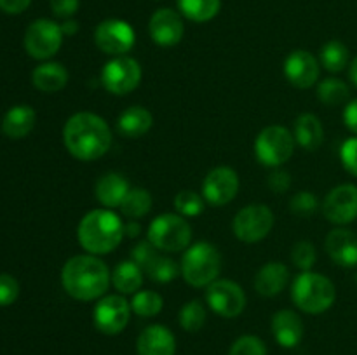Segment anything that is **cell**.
<instances>
[{
	"mask_svg": "<svg viewBox=\"0 0 357 355\" xmlns=\"http://www.w3.org/2000/svg\"><path fill=\"white\" fill-rule=\"evenodd\" d=\"M149 33L160 47H173L183 38L185 26L180 14L173 9H159L152 14L149 23Z\"/></svg>",
	"mask_w": 357,
	"mask_h": 355,
	"instance_id": "cell-17",
	"label": "cell"
},
{
	"mask_svg": "<svg viewBox=\"0 0 357 355\" xmlns=\"http://www.w3.org/2000/svg\"><path fill=\"white\" fill-rule=\"evenodd\" d=\"M356 282H357V275H356Z\"/></svg>",
	"mask_w": 357,
	"mask_h": 355,
	"instance_id": "cell-49",
	"label": "cell"
},
{
	"mask_svg": "<svg viewBox=\"0 0 357 355\" xmlns=\"http://www.w3.org/2000/svg\"><path fill=\"white\" fill-rule=\"evenodd\" d=\"M272 228H274V212L264 204L246 205L234 216L232 232L241 242H260L271 233Z\"/></svg>",
	"mask_w": 357,
	"mask_h": 355,
	"instance_id": "cell-8",
	"label": "cell"
},
{
	"mask_svg": "<svg viewBox=\"0 0 357 355\" xmlns=\"http://www.w3.org/2000/svg\"><path fill=\"white\" fill-rule=\"evenodd\" d=\"M63 37L61 24L51 19H37L26 28L24 49L33 59H49L59 51Z\"/></svg>",
	"mask_w": 357,
	"mask_h": 355,
	"instance_id": "cell-10",
	"label": "cell"
},
{
	"mask_svg": "<svg viewBox=\"0 0 357 355\" xmlns=\"http://www.w3.org/2000/svg\"><path fill=\"white\" fill-rule=\"evenodd\" d=\"M323 214L330 223L344 226L357 219V187L345 183L338 184L323 202Z\"/></svg>",
	"mask_w": 357,
	"mask_h": 355,
	"instance_id": "cell-15",
	"label": "cell"
},
{
	"mask_svg": "<svg viewBox=\"0 0 357 355\" xmlns=\"http://www.w3.org/2000/svg\"><path fill=\"white\" fill-rule=\"evenodd\" d=\"M135 30L128 21L105 19L94 30V44L101 52L108 56H126L135 45Z\"/></svg>",
	"mask_w": 357,
	"mask_h": 355,
	"instance_id": "cell-12",
	"label": "cell"
},
{
	"mask_svg": "<svg viewBox=\"0 0 357 355\" xmlns=\"http://www.w3.org/2000/svg\"><path fill=\"white\" fill-rule=\"evenodd\" d=\"M138 355H174L176 340L171 329L160 324H152L139 333L136 340Z\"/></svg>",
	"mask_w": 357,
	"mask_h": 355,
	"instance_id": "cell-19",
	"label": "cell"
},
{
	"mask_svg": "<svg viewBox=\"0 0 357 355\" xmlns=\"http://www.w3.org/2000/svg\"><path fill=\"white\" fill-rule=\"evenodd\" d=\"M316 247L309 240H300L291 249V261L296 268L302 271H310V268L316 265Z\"/></svg>",
	"mask_w": 357,
	"mask_h": 355,
	"instance_id": "cell-36",
	"label": "cell"
},
{
	"mask_svg": "<svg viewBox=\"0 0 357 355\" xmlns=\"http://www.w3.org/2000/svg\"><path fill=\"white\" fill-rule=\"evenodd\" d=\"M162 296L155 291H138L135 292L131 299V310L138 317H143V319L159 315L162 312Z\"/></svg>",
	"mask_w": 357,
	"mask_h": 355,
	"instance_id": "cell-33",
	"label": "cell"
},
{
	"mask_svg": "<svg viewBox=\"0 0 357 355\" xmlns=\"http://www.w3.org/2000/svg\"><path fill=\"white\" fill-rule=\"evenodd\" d=\"M63 143L70 155L91 162L101 159L110 150L112 132L103 117L91 111H79L66 120Z\"/></svg>",
	"mask_w": 357,
	"mask_h": 355,
	"instance_id": "cell-1",
	"label": "cell"
},
{
	"mask_svg": "<svg viewBox=\"0 0 357 355\" xmlns=\"http://www.w3.org/2000/svg\"><path fill=\"white\" fill-rule=\"evenodd\" d=\"M289 284V270L284 263L271 261L264 265L255 275V289L260 296L265 298H274L281 294Z\"/></svg>",
	"mask_w": 357,
	"mask_h": 355,
	"instance_id": "cell-21",
	"label": "cell"
},
{
	"mask_svg": "<svg viewBox=\"0 0 357 355\" xmlns=\"http://www.w3.org/2000/svg\"><path fill=\"white\" fill-rule=\"evenodd\" d=\"M305 327L302 317L293 310H279L272 317V334L284 348H295L302 341Z\"/></svg>",
	"mask_w": 357,
	"mask_h": 355,
	"instance_id": "cell-20",
	"label": "cell"
},
{
	"mask_svg": "<svg viewBox=\"0 0 357 355\" xmlns=\"http://www.w3.org/2000/svg\"><path fill=\"white\" fill-rule=\"evenodd\" d=\"M267 184L274 194H284V191H288V188L291 187V176H289V173H286V171L275 169L274 173L268 176Z\"/></svg>",
	"mask_w": 357,
	"mask_h": 355,
	"instance_id": "cell-42",
	"label": "cell"
},
{
	"mask_svg": "<svg viewBox=\"0 0 357 355\" xmlns=\"http://www.w3.org/2000/svg\"><path fill=\"white\" fill-rule=\"evenodd\" d=\"M291 298L302 312L317 315L333 306L337 299V289L326 275L316 274V271H302L293 281Z\"/></svg>",
	"mask_w": 357,
	"mask_h": 355,
	"instance_id": "cell-4",
	"label": "cell"
},
{
	"mask_svg": "<svg viewBox=\"0 0 357 355\" xmlns=\"http://www.w3.org/2000/svg\"><path fill=\"white\" fill-rule=\"evenodd\" d=\"M131 312V303L126 301L124 296H105L96 303L93 310L94 327L107 336H115L126 329Z\"/></svg>",
	"mask_w": 357,
	"mask_h": 355,
	"instance_id": "cell-11",
	"label": "cell"
},
{
	"mask_svg": "<svg viewBox=\"0 0 357 355\" xmlns=\"http://www.w3.org/2000/svg\"><path fill=\"white\" fill-rule=\"evenodd\" d=\"M146 235L159 251L180 253L190 247L192 226L183 216L166 212V214H159L150 223Z\"/></svg>",
	"mask_w": 357,
	"mask_h": 355,
	"instance_id": "cell-6",
	"label": "cell"
},
{
	"mask_svg": "<svg viewBox=\"0 0 357 355\" xmlns=\"http://www.w3.org/2000/svg\"><path fill=\"white\" fill-rule=\"evenodd\" d=\"M77 30H79V24H77V21H73L72 17H70V19H66L65 23L61 24L63 35H75Z\"/></svg>",
	"mask_w": 357,
	"mask_h": 355,
	"instance_id": "cell-47",
	"label": "cell"
},
{
	"mask_svg": "<svg viewBox=\"0 0 357 355\" xmlns=\"http://www.w3.org/2000/svg\"><path fill=\"white\" fill-rule=\"evenodd\" d=\"M152 209V195L145 188H131L121 204V211L126 218L139 219Z\"/></svg>",
	"mask_w": 357,
	"mask_h": 355,
	"instance_id": "cell-29",
	"label": "cell"
},
{
	"mask_svg": "<svg viewBox=\"0 0 357 355\" xmlns=\"http://www.w3.org/2000/svg\"><path fill=\"white\" fill-rule=\"evenodd\" d=\"M319 209V202L312 191H298L289 200V211L298 218H309Z\"/></svg>",
	"mask_w": 357,
	"mask_h": 355,
	"instance_id": "cell-37",
	"label": "cell"
},
{
	"mask_svg": "<svg viewBox=\"0 0 357 355\" xmlns=\"http://www.w3.org/2000/svg\"><path fill=\"white\" fill-rule=\"evenodd\" d=\"M349 77H351L352 84L357 87V56L354 59H352L351 66H349Z\"/></svg>",
	"mask_w": 357,
	"mask_h": 355,
	"instance_id": "cell-48",
	"label": "cell"
},
{
	"mask_svg": "<svg viewBox=\"0 0 357 355\" xmlns=\"http://www.w3.org/2000/svg\"><path fill=\"white\" fill-rule=\"evenodd\" d=\"M321 65L331 73L344 72L345 66L349 65V49L344 42L330 40L321 49Z\"/></svg>",
	"mask_w": 357,
	"mask_h": 355,
	"instance_id": "cell-30",
	"label": "cell"
},
{
	"mask_svg": "<svg viewBox=\"0 0 357 355\" xmlns=\"http://www.w3.org/2000/svg\"><path fill=\"white\" fill-rule=\"evenodd\" d=\"M142 75V66L135 58L117 56L105 63L101 70V84L110 94L126 96L139 86Z\"/></svg>",
	"mask_w": 357,
	"mask_h": 355,
	"instance_id": "cell-9",
	"label": "cell"
},
{
	"mask_svg": "<svg viewBox=\"0 0 357 355\" xmlns=\"http://www.w3.org/2000/svg\"><path fill=\"white\" fill-rule=\"evenodd\" d=\"M204 197L192 190H181L174 197V209L183 218H195V216H199L204 211Z\"/></svg>",
	"mask_w": 357,
	"mask_h": 355,
	"instance_id": "cell-34",
	"label": "cell"
},
{
	"mask_svg": "<svg viewBox=\"0 0 357 355\" xmlns=\"http://www.w3.org/2000/svg\"><path fill=\"white\" fill-rule=\"evenodd\" d=\"M319 61L314 54L303 49H296L286 58L284 77L296 89H309L319 79Z\"/></svg>",
	"mask_w": 357,
	"mask_h": 355,
	"instance_id": "cell-16",
	"label": "cell"
},
{
	"mask_svg": "<svg viewBox=\"0 0 357 355\" xmlns=\"http://www.w3.org/2000/svg\"><path fill=\"white\" fill-rule=\"evenodd\" d=\"M178 274H180V267H178L176 261L173 258L162 256V254L145 271V275H149L153 282H159V284H167V282L174 281Z\"/></svg>",
	"mask_w": 357,
	"mask_h": 355,
	"instance_id": "cell-35",
	"label": "cell"
},
{
	"mask_svg": "<svg viewBox=\"0 0 357 355\" xmlns=\"http://www.w3.org/2000/svg\"><path fill=\"white\" fill-rule=\"evenodd\" d=\"M344 122H345V125H347L349 131L357 134V97L356 100H352L351 103L345 106Z\"/></svg>",
	"mask_w": 357,
	"mask_h": 355,
	"instance_id": "cell-44",
	"label": "cell"
},
{
	"mask_svg": "<svg viewBox=\"0 0 357 355\" xmlns=\"http://www.w3.org/2000/svg\"><path fill=\"white\" fill-rule=\"evenodd\" d=\"M206 301L216 315L234 319L243 313L244 306H246V294L237 282L216 278L206 289Z\"/></svg>",
	"mask_w": 357,
	"mask_h": 355,
	"instance_id": "cell-13",
	"label": "cell"
},
{
	"mask_svg": "<svg viewBox=\"0 0 357 355\" xmlns=\"http://www.w3.org/2000/svg\"><path fill=\"white\" fill-rule=\"evenodd\" d=\"M351 97V89L340 79H324L317 86V100L326 106H340Z\"/></svg>",
	"mask_w": 357,
	"mask_h": 355,
	"instance_id": "cell-31",
	"label": "cell"
},
{
	"mask_svg": "<svg viewBox=\"0 0 357 355\" xmlns=\"http://www.w3.org/2000/svg\"><path fill=\"white\" fill-rule=\"evenodd\" d=\"M328 256L338 267L354 268L357 267V233L347 228L331 230L324 240Z\"/></svg>",
	"mask_w": 357,
	"mask_h": 355,
	"instance_id": "cell-18",
	"label": "cell"
},
{
	"mask_svg": "<svg viewBox=\"0 0 357 355\" xmlns=\"http://www.w3.org/2000/svg\"><path fill=\"white\" fill-rule=\"evenodd\" d=\"M131 190L128 180L119 173H105L94 187V195L98 202L107 209L121 207L122 200L126 198L128 191Z\"/></svg>",
	"mask_w": 357,
	"mask_h": 355,
	"instance_id": "cell-22",
	"label": "cell"
},
{
	"mask_svg": "<svg viewBox=\"0 0 357 355\" xmlns=\"http://www.w3.org/2000/svg\"><path fill=\"white\" fill-rule=\"evenodd\" d=\"M31 0H0V9L7 14H20L30 6Z\"/></svg>",
	"mask_w": 357,
	"mask_h": 355,
	"instance_id": "cell-45",
	"label": "cell"
},
{
	"mask_svg": "<svg viewBox=\"0 0 357 355\" xmlns=\"http://www.w3.org/2000/svg\"><path fill=\"white\" fill-rule=\"evenodd\" d=\"M237 194H239V176L232 167H215L202 181V197L213 207H223L230 204Z\"/></svg>",
	"mask_w": 357,
	"mask_h": 355,
	"instance_id": "cell-14",
	"label": "cell"
},
{
	"mask_svg": "<svg viewBox=\"0 0 357 355\" xmlns=\"http://www.w3.org/2000/svg\"><path fill=\"white\" fill-rule=\"evenodd\" d=\"M80 0H51V9L54 16L70 19L79 10Z\"/></svg>",
	"mask_w": 357,
	"mask_h": 355,
	"instance_id": "cell-43",
	"label": "cell"
},
{
	"mask_svg": "<svg viewBox=\"0 0 357 355\" xmlns=\"http://www.w3.org/2000/svg\"><path fill=\"white\" fill-rule=\"evenodd\" d=\"M229 355H267V347L264 341L253 334H244L237 338L230 347Z\"/></svg>",
	"mask_w": 357,
	"mask_h": 355,
	"instance_id": "cell-38",
	"label": "cell"
},
{
	"mask_svg": "<svg viewBox=\"0 0 357 355\" xmlns=\"http://www.w3.org/2000/svg\"><path fill=\"white\" fill-rule=\"evenodd\" d=\"M124 223L112 209H94L79 223L77 239L79 244L94 256L108 254L121 246L124 239Z\"/></svg>",
	"mask_w": 357,
	"mask_h": 355,
	"instance_id": "cell-3",
	"label": "cell"
},
{
	"mask_svg": "<svg viewBox=\"0 0 357 355\" xmlns=\"http://www.w3.org/2000/svg\"><path fill=\"white\" fill-rule=\"evenodd\" d=\"M37 122V113L28 104H16L2 120V132L10 139H21L31 132Z\"/></svg>",
	"mask_w": 357,
	"mask_h": 355,
	"instance_id": "cell-24",
	"label": "cell"
},
{
	"mask_svg": "<svg viewBox=\"0 0 357 355\" xmlns=\"http://www.w3.org/2000/svg\"><path fill=\"white\" fill-rule=\"evenodd\" d=\"M124 232L129 239H136L142 233V226H139V223L136 219H131V221H128L124 225Z\"/></svg>",
	"mask_w": 357,
	"mask_h": 355,
	"instance_id": "cell-46",
	"label": "cell"
},
{
	"mask_svg": "<svg viewBox=\"0 0 357 355\" xmlns=\"http://www.w3.org/2000/svg\"><path fill=\"white\" fill-rule=\"evenodd\" d=\"M152 125L153 115L145 106H138V104L126 108L117 118V131L129 139L145 136L152 129Z\"/></svg>",
	"mask_w": 357,
	"mask_h": 355,
	"instance_id": "cell-23",
	"label": "cell"
},
{
	"mask_svg": "<svg viewBox=\"0 0 357 355\" xmlns=\"http://www.w3.org/2000/svg\"><path fill=\"white\" fill-rule=\"evenodd\" d=\"M143 270L132 260L121 261L112 271V285L121 294H135L143 285Z\"/></svg>",
	"mask_w": 357,
	"mask_h": 355,
	"instance_id": "cell-27",
	"label": "cell"
},
{
	"mask_svg": "<svg viewBox=\"0 0 357 355\" xmlns=\"http://www.w3.org/2000/svg\"><path fill=\"white\" fill-rule=\"evenodd\" d=\"M20 296V284L9 274H0V306H9Z\"/></svg>",
	"mask_w": 357,
	"mask_h": 355,
	"instance_id": "cell-40",
	"label": "cell"
},
{
	"mask_svg": "<svg viewBox=\"0 0 357 355\" xmlns=\"http://www.w3.org/2000/svg\"><path fill=\"white\" fill-rule=\"evenodd\" d=\"M159 256H160L159 249H157V247L153 246L149 239L142 240V242H138L131 249V260L135 261L139 268H142L143 274H145V271L152 267L153 261H155Z\"/></svg>",
	"mask_w": 357,
	"mask_h": 355,
	"instance_id": "cell-39",
	"label": "cell"
},
{
	"mask_svg": "<svg viewBox=\"0 0 357 355\" xmlns=\"http://www.w3.org/2000/svg\"><path fill=\"white\" fill-rule=\"evenodd\" d=\"M110 270L94 254H77L66 261L61 270L63 289L77 301L100 299L110 287Z\"/></svg>",
	"mask_w": 357,
	"mask_h": 355,
	"instance_id": "cell-2",
	"label": "cell"
},
{
	"mask_svg": "<svg viewBox=\"0 0 357 355\" xmlns=\"http://www.w3.org/2000/svg\"><path fill=\"white\" fill-rule=\"evenodd\" d=\"M206 319H208V312H206L204 303L199 299H192L181 306L180 313H178V322L183 327L187 333H197L204 327Z\"/></svg>",
	"mask_w": 357,
	"mask_h": 355,
	"instance_id": "cell-32",
	"label": "cell"
},
{
	"mask_svg": "<svg viewBox=\"0 0 357 355\" xmlns=\"http://www.w3.org/2000/svg\"><path fill=\"white\" fill-rule=\"evenodd\" d=\"M340 160L345 171L357 178V136L347 139L340 148Z\"/></svg>",
	"mask_w": 357,
	"mask_h": 355,
	"instance_id": "cell-41",
	"label": "cell"
},
{
	"mask_svg": "<svg viewBox=\"0 0 357 355\" xmlns=\"http://www.w3.org/2000/svg\"><path fill=\"white\" fill-rule=\"evenodd\" d=\"M181 16L194 23L211 21L222 9V0H178Z\"/></svg>",
	"mask_w": 357,
	"mask_h": 355,
	"instance_id": "cell-28",
	"label": "cell"
},
{
	"mask_svg": "<svg viewBox=\"0 0 357 355\" xmlns=\"http://www.w3.org/2000/svg\"><path fill=\"white\" fill-rule=\"evenodd\" d=\"M31 82L42 93H58L68 84V72L61 63H42L31 73Z\"/></svg>",
	"mask_w": 357,
	"mask_h": 355,
	"instance_id": "cell-25",
	"label": "cell"
},
{
	"mask_svg": "<svg viewBox=\"0 0 357 355\" xmlns=\"http://www.w3.org/2000/svg\"><path fill=\"white\" fill-rule=\"evenodd\" d=\"M185 282L192 287H208L222 270V254L209 242H195L187 247L180 265Z\"/></svg>",
	"mask_w": 357,
	"mask_h": 355,
	"instance_id": "cell-5",
	"label": "cell"
},
{
	"mask_svg": "<svg viewBox=\"0 0 357 355\" xmlns=\"http://www.w3.org/2000/svg\"><path fill=\"white\" fill-rule=\"evenodd\" d=\"M295 141L307 152H314L324 141V129L314 113H302L295 120Z\"/></svg>",
	"mask_w": 357,
	"mask_h": 355,
	"instance_id": "cell-26",
	"label": "cell"
},
{
	"mask_svg": "<svg viewBox=\"0 0 357 355\" xmlns=\"http://www.w3.org/2000/svg\"><path fill=\"white\" fill-rule=\"evenodd\" d=\"M295 152V136L282 125L261 129L255 139V155L265 167H275L288 162Z\"/></svg>",
	"mask_w": 357,
	"mask_h": 355,
	"instance_id": "cell-7",
	"label": "cell"
}]
</instances>
